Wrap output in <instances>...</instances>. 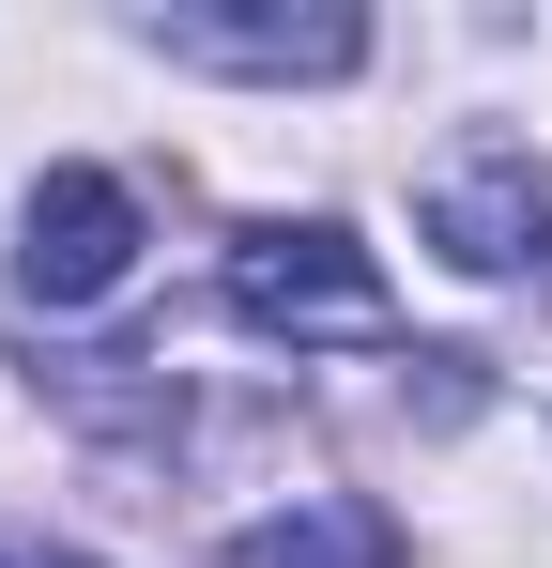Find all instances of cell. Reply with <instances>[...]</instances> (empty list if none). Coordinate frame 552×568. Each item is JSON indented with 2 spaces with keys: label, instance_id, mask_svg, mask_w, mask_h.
<instances>
[{
  "label": "cell",
  "instance_id": "5",
  "mask_svg": "<svg viewBox=\"0 0 552 568\" xmlns=\"http://www.w3.org/2000/svg\"><path fill=\"white\" fill-rule=\"evenodd\" d=\"M215 568H399V523H384L368 491H323V507H292V523H246Z\"/></svg>",
  "mask_w": 552,
  "mask_h": 568
},
{
  "label": "cell",
  "instance_id": "3",
  "mask_svg": "<svg viewBox=\"0 0 552 568\" xmlns=\"http://www.w3.org/2000/svg\"><path fill=\"white\" fill-rule=\"evenodd\" d=\"M430 246H446L460 277H522V262L552 246V185H538V154H507V139L446 154V170H430Z\"/></svg>",
  "mask_w": 552,
  "mask_h": 568
},
{
  "label": "cell",
  "instance_id": "1",
  "mask_svg": "<svg viewBox=\"0 0 552 568\" xmlns=\"http://www.w3.org/2000/svg\"><path fill=\"white\" fill-rule=\"evenodd\" d=\"M231 323L246 338H354V354H399V292L368 262L338 215H262L246 246H231Z\"/></svg>",
  "mask_w": 552,
  "mask_h": 568
},
{
  "label": "cell",
  "instance_id": "2",
  "mask_svg": "<svg viewBox=\"0 0 552 568\" xmlns=\"http://www.w3.org/2000/svg\"><path fill=\"white\" fill-rule=\"evenodd\" d=\"M123 262H139V185L47 170L31 185V231H16V292L31 307H92V292H123Z\"/></svg>",
  "mask_w": 552,
  "mask_h": 568
},
{
  "label": "cell",
  "instance_id": "4",
  "mask_svg": "<svg viewBox=\"0 0 552 568\" xmlns=\"http://www.w3.org/2000/svg\"><path fill=\"white\" fill-rule=\"evenodd\" d=\"M170 62H215V78H354L368 62V16H154Z\"/></svg>",
  "mask_w": 552,
  "mask_h": 568
},
{
  "label": "cell",
  "instance_id": "6",
  "mask_svg": "<svg viewBox=\"0 0 552 568\" xmlns=\"http://www.w3.org/2000/svg\"><path fill=\"white\" fill-rule=\"evenodd\" d=\"M47 568H92V554H47Z\"/></svg>",
  "mask_w": 552,
  "mask_h": 568
}]
</instances>
